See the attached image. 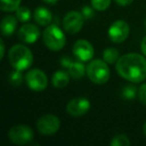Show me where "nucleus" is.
Instances as JSON below:
<instances>
[{
    "mask_svg": "<svg viewBox=\"0 0 146 146\" xmlns=\"http://www.w3.org/2000/svg\"><path fill=\"white\" fill-rule=\"evenodd\" d=\"M116 71L122 78L134 83L146 79V58L138 53H128L119 57Z\"/></svg>",
    "mask_w": 146,
    "mask_h": 146,
    "instance_id": "f257e3e1",
    "label": "nucleus"
},
{
    "mask_svg": "<svg viewBox=\"0 0 146 146\" xmlns=\"http://www.w3.org/2000/svg\"><path fill=\"white\" fill-rule=\"evenodd\" d=\"M9 63L16 70H26L33 63V54L31 50L23 44L12 46L8 53Z\"/></svg>",
    "mask_w": 146,
    "mask_h": 146,
    "instance_id": "f03ea898",
    "label": "nucleus"
},
{
    "mask_svg": "<svg viewBox=\"0 0 146 146\" xmlns=\"http://www.w3.org/2000/svg\"><path fill=\"white\" fill-rule=\"evenodd\" d=\"M108 63L101 59H94L86 67L88 78L95 84H104L110 78V69Z\"/></svg>",
    "mask_w": 146,
    "mask_h": 146,
    "instance_id": "7ed1b4c3",
    "label": "nucleus"
},
{
    "mask_svg": "<svg viewBox=\"0 0 146 146\" xmlns=\"http://www.w3.org/2000/svg\"><path fill=\"white\" fill-rule=\"evenodd\" d=\"M43 42L52 51H60L66 43V37L63 31L55 24H49L42 34Z\"/></svg>",
    "mask_w": 146,
    "mask_h": 146,
    "instance_id": "20e7f679",
    "label": "nucleus"
},
{
    "mask_svg": "<svg viewBox=\"0 0 146 146\" xmlns=\"http://www.w3.org/2000/svg\"><path fill=\"white\" fill-rule=\"evenodd\" d=\"M33 137H34L33 130L24 124L13 126L8 132V138L10 141L17 145H25L30 143L33 140Z\"/></svg>",
    "mask_w": 146,
    "mask_h": 146,
    "instance_id": "39448f33",
    "label": "nucleus"
},
{
    "mask_svg": "<svg viewBox=\"0 0 146 146\" xmlns=\"http://www.w3.org/2000/svg\"><path fill=\"white\" fill-rule=\"evenodd\" d=\"M25 81L31 90L36 92L44 91L48 85L46 74L40 69H32L29 71L25 75Z\"/></svg>",
    "mask_w": 146,
    "mask_h": 146,
    "instance_id": "423d86ee",
    "label": "nucleus"
},
{
    "mask_svg": "<svg viewBox=\"0 0 146 146\" xmlns=\"http://www.w3.org/2000/svg\"><path fill=\"white\" fill-rule=\"evenodd\" d=\"M37 130L42 135H53L59 130L60 120L56 115L44 114L37 120Z\"/></svg>",
    "mask_w": 146,
    "mask_h": 146,
    "instance_id": "0eeeda50",
    "label": "nucleus"
},
{
    "mask_svg": "<svg viewBox=\"0 0 146 146\" xmlns=\"http://www.w3.org/2000/svg\"><path fill=\"white\" fill-rule=\"evenodd\" d=\"M130 32L129 25L124 20H117L110 25L108 36L114 43H122L128 38Z\"/></svg>",
    "mask_w": 146,
    "mask_h": 146,
    "instance_id": "6e6552de",
    "label": "nucleus"
},
{
    "mask_svg": "<svg viewBox=\"0 0 146 146\" xmlns=\"http://www.w3.org/2000/svg\"><path fill=\"white\" fill-rule=\"evenodd\" d=\"M84 24V17L81 12L69 11L63 18L64 30L69 34H76L82 29Z\"/></svg>",
    "mask_w": 146,
    "mask_h": 146,
    "instance_id": "1a4fd4ad",
    "label": "nucleus"
},
{
    "mask_svg": "<svg viewBox=\"0 0 146 146\" xmlns=\"http://www.w3.org/2000/svg\"><path fill=\"white\" fill-rule=\"evenodd\" d=\"M90 101L85 97H76L71 99L66 106V111L69 115L80 117L83 116L89 111Z\"/></svg>",
    "mask_w": 146,
    "mask_h": 146,
    "instance_id": "9d476101",
    "label": "nucleus"
},
{
    "mask_svg": "<svg viewBox=\"0 0 146 146\" xmlns=\"http://www.w3.org/2000/svg\"><path fill=\"white\" fill-rule=\"evenodd\" d=\"M73 54L82 62H87L93 58L94 48L89 41L79 39L73 45Z\"/></svg>",
    "mask_w": 146,
    "mask_h": 146,
    "instance_id": "9b49d317",
    "label": "nucleus"
},
{
    "mask_svg": "<svg viewBox=\"0 0 146 146\" xmlns=\"http://www.w3.org/2000/svg\"><path fill=\"white\" fill-rule=\"evenodd\" d=\"M40 37V30L34 24H24L18 30V38L21 42L33 44Z\"/></svg>",
    "mask_w": 146,
    "mask_h": 146,
    "instance_id": "f8f14e48",
    "label": "nucleus"
},
{
    "mask_svg": "<svg viewBox=\"0 0 146 146\" xmlns=\"http://www.w3.org/2000/svg\"><path fill=\"white\" fill-rule=\"evenodd\" d=\"M34 20L41 26H48L52 21V13L47 8L42 6L37 7L33 13Z\"/></svg>",
    "mask_w": 146,
    "mask_h": 146,
    "instance_id": "ddd939ff",
    "label": "nucleus"
},
{
    "mask_svg": "<svg viewBox=\"0 0 146 146\" xmlns=\"http://www.w3.org/2000/svg\"><path fill=\"white\" fill-rule=\"evenodd\" d=\"M17 17L8 15L5 16L1 21V32L2 35L5 37L11 36L15 32L17 27Z\"/></svg>",
    "mask_w": 146,
    "mask_h": 146,
    "instance_id": "4468645a",
    "label": "nucleus"
},
{
    "mask_svg": "<svg viewBox=\"0 0 146 146\" xmlns=\"http://www.w3.org/2000/svg\"><path fill=\"white\" fill-rule=\"evenodd\" d=\"M70 81V74L65 71L58 70L52 76V84L56 88H64Z\"/></svg>",
    "mask_w": 146,
    "mask_h": 146,
    "instance_id": "2eb2a0df",
    "label": "nucleus"
},
{
    "mask_svg": "<svg viewBox=\"0 0 146 146\" xmlns=\"http://www.w3.org/2000/svg\"><path fill=\"white\" fill-rule=\"evenodd\" d=\"M86 68L83 65V63L78 62V61H75V62H72L71 65L68 67V73L70 74V76L74 79H80L84 76L85 74Z\"/></svg>",
    "mask_w": 146,
    "mask_h": 146,
    "instance_id": "dca6fc26",
    "label": "nucleus"
},
{
    "mask_svg": "<svg viewBox=\"0 0 146 146\" xmlns=\"http://www.w3.org/2000/svg\"><path fill=\"white\" fill-rule=\"evenodd\" d=\"M21 0H0V8L4 12H13L20 7Z\"/></svg>",
    "mask_w": 146,
    "mask_h": 146,
    "instance_id": "f3484780",
    "label": "nucleus"
},
{
    "mask_svg": "<svg viewBox=\"0 0 146 146\" xmlns=\"http://www.w3.org/2000/svg\"><path fill=\"white\" fill-rule=\"evenodd\" d=\"M119 59V52L116 48L108 47L103 51V60L108 64H113Z\"/></svg>",
    "mask_w": 146,
    "mask_h": 146,
    "instance_id": "a211bd4d",
    "label": "nucleus"
},
{
    "mask_svg": "<svg viewBox=\"0 0 146 146\" xmlns=\"http://www.w3.org/2000/svg\"><path fill=\"white\" fill-rule=\"evenodd\" d=\"M16 17L18 19V21L22 23L28 22L31 18V11L28 7L25 6H20L16 10Z\"/></svg>",
    "mask_w": 146,
    "mask_h": 146,
    "instance_id": "6ab92c4d",
    "label": "nucleus"
},
{
    "mask_svg": "<svg viewBox=\"0 0 146 146\" xmlns=\"http://www.w3.org/2000/svg\"><path fill=\"white\" fill-rule=\"evenodd\" d=\"M8 80H9V83L13 86L21 85V83L23 81V75L22 73H21V71L14 69V71H12L8 75Z\"/></svg>",
    "mask_w": 146,
    "mask_h": 146,
    "instance_id": "aec40b11",
    "label": "nucleus"
},
{
    "mask_svg": "<svg viewBox=\"0 0 146 146\" xmlns=\"http://www.w3.org/2000/svg\"><path fill=\"white\" fill-rule=\"evenodd\" d=\"M130 144L129 138L125 134H118L110 141L111 146H128Z\"/></svg>",
    "mask_w": 146,
    "mask_h": 146,
    "instance_id": "412c9836",
    "label": "nucleus"
},
{
    "mask_svg": "<svg viewBox=\"0 0 146 146\" xmlns=\"http://www.w3.org/2000/svg\"><path fill=\"white\" fill-rule=\"evenodd\" d=\"M136 94H138V90L136 89L135 86L127 85L122 90V97L126 100H132L135 98Z\"/></svg>",
    "mask_w": 146,
    "mask_h": 146,
    "instance_id": "4be33fe9",
    "label": "nucleus"
},
{
    "mask_svg": "<svg viewBox=\"0 0 146 146\" xmlns=\"http://www.w3.org/2000/svg\"><path fill=\"white\" fill-rule=\"evenodd\" d=\"M111 0H91V5L95 10L104 11L110 6Z\"/></svg>",
    "mask_w": 146,
    "mask_h": 146,
    "instance_id": "5701e85b",
    "label": "nucleus"
},
{
    "mask_svg": "<svg viewBox=\"0 0 146 146\" xmlns=\"http://www.w3.org/2000/svg\"><path fill=\"white\" fill-rule=\"evenodd\" d=\"M138 98L142 104L146 105V83L142 84L138 89Z\"/></svg>",
    "mask_w": 146,
    "mask_h": 146,
    "instance_id": "b1692460",
    "label": "nucleus"
},
{
    "mask_svg": "<svg viewBox=\"0 0 146 146\" xmlns=\"http://www.w3.org/2000/svg\"><path fill=\"white\" fill-rule=\"evenodd\" d=\"M93 7H88V6H84L82 9L81 13L83 15L84 19H91L94 16V11H93Z\"/></svg>",
    "mask_w": 146,
    "mask_h": 146,
    "instance_id": "393cba45",
    "label": "nucleus"
},
{
    "mask_svg": "<svg viewBox=\"0 0 146 146\" xmlns=\"http://www.w3.org/2000/svg\"><path fill=\"white\" fill-rule=\"evenodd\" d=\"M73 61L71 60L69 57H67V56H65V57H62L61 58V61H60V63H61V65H62L63 67H65V68H68L69 66L71 65V63H72Z\"/></svg>",
    "mask_w": 146,
    "mask_h": 146,
    "instance_id": "a878e982",
    "label": "nucleus"
},
{
    "mask_svg": "<svg viewBox=\"0 0 146 146\" xmlns=\"http://www.w3.org/2000/svg\"><path fill=\"white\" fill-rule=\"evenodd\" d=\"M4 53H5L4 41H3V39H0V59H1V60H2L3 57H4Z\"/></svg>",
    "mask_w": 146,
    "mask_h": 146,
    "instance_id": "bb28decb",
    "label": "nucleus"
},
{
    "mask_svg": "<svg viewBox=\"0 0 146 146\" xmlns=\"http://www.w3.org/2000/svg\"><path fill=\"white\" fill-rule=\"evenodd\" d=\"M134 0H115V2L117 4L121 5V6H127V5H130Z\"/></svg>",
    "mask_w": 146,
    "mask_h": 146,
    "instance_id": "cd10ccee",
    "label": "nucleus"
},
{
    "mask_svg": "<svg viewBox=\"0 0 146 146\" xmlns=\"http://www.w3.org/2000/svg\"><path fill=\"white\" fill-rule=\"evenodd\" d=\"M140 48H141V51L144 55L146 56V36L142 39L141 41V45H140Z\"/></svg>",
    "mask_w": 146,
    "mask_h": 146,
    "instance_id": "c85d7f7f",
    "label": "nucleus"
},
{
    "mask_svg": "<svg viewBox=\"0 0 146 146\" xmlns=\"http://www.w3.org/2000/svg\"><path fill=\"white\" fill-rule=\"evenodd\" d=\"M43 1H44L45 3H47V4H50V5H53L57 2V0H43Z\"/></svg>",
    "mask_w": 146,
    "mask_h": 146,
    "instance_id": "c756f323",
    "label": "nucleus"
},
{
    "mask_svg": "<svg viewBox=\"0 0 146 146\" xmlns=\"http://www.w3.org/2000/svg\"><path fill=\"white\" fill-rule=\"evenodd\" d=\"M143 133H144V135L146 136V122L144 123V125H143Z\"/></svg>",
    "mask_w": 146,
    "mask_h": 146,
    "instance_id": "7c9ffc66",
    "label": "nucleus"
}]
</instances>
